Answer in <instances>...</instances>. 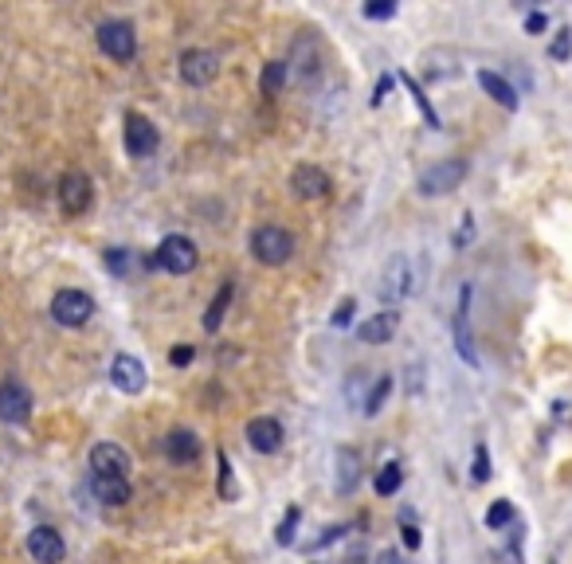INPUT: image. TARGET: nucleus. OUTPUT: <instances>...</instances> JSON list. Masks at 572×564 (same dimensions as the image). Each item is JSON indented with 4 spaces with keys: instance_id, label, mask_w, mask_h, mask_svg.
Masks as SVG:
<instances>
[{
    "instance_id": "obj_27",
    "label": "nucleus",
    "mask_w": 572,
    "mask_h": 564,
    "mask_svg": "<svg viewBox=\"0 0 572 564\" xmlns=\"http://www.w3.org/2000/svg\"><path fill=\"white\" fill-rule=\"evenodd\" d=\"M400 79H404V87H408V91H412V98H416V106H420V110H424V118H428V126H435V130H439V114H435V110H431L428 94L420 91V83H416V79H412V75H400Z\"/></svg>"
},
{
    "instance_id": "obj_29",
    "label": "nucleus",
    "mask_w": 572,
    "mask_h": 564,
    "mask_svg": "<svg viewBox=\"0 0 572 564\" xmlns=\"http://www.w3.org/2000/svg\"><path fill=\"white\" fill-rule=\"evenodd\" d=\"M106 267H110L114 275H126V271H130V251H126V247H110V251H106Z\"/></svg>"
},
{
    "instance_id": "obj_34",
    "label": "nucleus",
    "mask_w": 572,
    "mask_h": 564,
    "mask_svg": "<svg viewBox=\"0 0 572 564\" xmlns=\"http://www.w3.org/2000/svg\"><path fill=\"white\" fill-rule=\"evenodd\" d=\"M471 478H475V482H486V478H490V455H486V447H475V470H471Z\"/></svg>"
},
{
    "instance_id": "obj_13",
    "label": "nucleus",
    "mask_w": 572,
    "mask_h": 564,
    "mask_svg": "<svg viewBox=\"0 0 572 564\" xmlns=\"http://www.w3.org/2000/svg\"><path fill=\"white\" fill-rule=\"evenodd\" d=\"M91 470L95 478H130V455L118 443H98L91 447Z\"/></svg>"
},
{
    "instance_id": "obj_32",
    "label": "nucleus",
    "mask_w": 572,
    "mask_h": 564,
    "mask_svg": "<svg viewBox=\"0 0 572 564\" xmlns=\"http://www.w3.org/2000/svg\"><path fill=\"white\" fill-rule=\"evenodd\" d=\"M232 494H236V478L228 467V455H220V498H232Z\"/></svg>"
},
{
    "instance_id": "obj_1",
    "label": "nucleus",
    "mask_w": 572,
    "mask_h": 564,
    "mask_svg": "<svg viewBox=\"0 0 572 564\" xmlns=\"http://www.w3.org/2000/svg\"><path fill=\"white\" fill-rule=\"evenodd\" d=\"M251 255L267 267H283L294 255V235L286 228H275V224H263V228L251 232Z\"/></svg>"
},
{
    "instance_id": "obj_31",
    "label": "nucleus",
    "mask_w": 572,
    "mask_h": 564,
    "mask_svg": "<svg viewBox=\"0 0 572 564\" xmlns=\"http://www.w3.org/2000/svg\"><path fill=\"white\" fill-rule=\"evenodd\" d=\"M569 51H572V32H569V28H561V32H557V40H553V51H549V55H553L557 63H565V59H569Z\"/></svg>"
},
{
    "instance_id": "obj_16",
    "label": "nucleus",
    "mask_w": 572,
    "mask_h": 564,
    "mask_svg": "<svg viewBox=\"0 0 572 564\" xmlns=\"http://www.w3.org/2000/svg\"><path fill=\"white\" fill-rule=\"evenodd\" d=\"M283 423L271 420V416H255V420L247 423V443H251V451H259V455H275L279 447H283Z\"/></svg>"
},
{
    "instance_id": "obj_37",
    "label": "nucleus",
    "mask_w": 572,
    "mask_h": 564,
    "mask_svg": "<svg viewBox=\"0 0 572 564\" xmlns=\"http://www.w3.org/2000/svg\"><path fill=\"white\" fill-rule=\"evenodd\" d=\"M192 357H196V349H192V345H177V349H173V357H169V361H173V365H177V369H185V365H189Z\"/></svg>"
},
{
    "instance_id": "obj_7",
    "label": "nucleus",
    "mask_w": 572,
    "mask_h": 564,
    "mask_svg": "<svg viewBox=\"0 0 572 564\" xmlns=\"http://www.w3.org/2000/svg\"><path fill=\"white\" fill-rule=\"evenodd\" d=\"M412 290H416V271H412V259H408V255H396V259L384 267L381 298H384V302H404V298H412Z\"/></svg>"
},
{
    "instance_id": "obj_18",
    "label": "nucleus",
    "mask_w": 572,
    "mask_h": 564,
    "mask_svg": "<svg viewBox=\"0 0 572 564\" xmlns=\"http://www.w3.org/2000/svg\"><path fill=\"white\" fill-rule=\"evenodd\" d=\"M161 451H165L173 463H192V459H200V439L192 435L189 427H177V431L165 435Z\"/></svg>"
},
{
    "instance_id": "obj_3",
    "label": "nucleus",
    "mask_w": 572,
    "mask_h": 564,
    "mask_svg": "<svg viewBox=\"0 0 572 564\" xmlns=\"http://www.w3.org/2000/svg\"><path fill=\"white\" fill-rule=\"evenodd\" d=\"M91 314H95V298L83 294V290H59V294L51 298V318H55L59 326L79 329L91 322Z\"/></svg>"
},
{
    "instance_id": "obj_23",
    "label": "nucleus",
    "mask_w": 572,
    "mask_h": 564,
    "mask_svg": "<svg viewBox=\"0 0 572 564\" xmlns=\"http://www.w3.org/2000/svg\"><path fill=\"white\" fill-rule=\"evenodd\" d=\"M286 75H290V67H286L283 59H271V63L263 67V75H259V87H263V94H279V91H283Z\"/></svg>"
},
{
    "instance_id": "obj_19",
    "label": "nucleus",
    "mask_w": 572,
    "mask_h": 564,
    "mask_svg": "<svg viewBox=\"0 0 572 564\" xmlns=\"http://www.w3.org/2000/svg\"><path fill=\"white\" fill-rule=\"evenodd\" d=\"M91 490H95V498L102 506H126L130 502V478H95L91 474Z\"/></svg>"
},
{
    "instance_id": "obj_41",
    "label": "nucleus",
    "mask_w": 572,
    "mask_h": 564,
    "mask_svg": "<svg viewBox=\"0 0 572 564\" xmlns=\"http://www.w3.org/2000/svg\"><path fill=\"white\" fill-rule=\"evenodd\" d=\"M341 564H365V557L357 553V557H345V561H341Z\"/></svg>"
},
{
    "instance_id": "obj_6",
    "label": "nucleus",
    "mask_w": 572,
    "mask_h": 564,
    "mask_svg": "<svg viewBox=\"0 0 572 564\" xmlns=\"http://www.w3.org/2000/svg\"><path fill=\"white\" fill-rule=\"evenodd\" d=\"M463 177H467V161L455 157V161H439V165L424 169L416 188H420V196H443V192L463 185Z\"/></svg>"
},
{
    "instance_id": "obj_9",
    "label": "nucleus",
    "mask_w": 572,
    "mask_h": 564,
    "mask_svg": "<svg viewBox=\"0 0 572 564\" xmlns=\"http://www.w3.org/2000/svg\"><path fill=\"white\" fill-rule=\"evenodd\" d=\"M0 420L4 423H28L32 420V392H28L16 376L0 380Z\"/></svg>"
},
{
    "instance_id": "obj_11",
    "label": "nucleus",
    "mask_w": 572,
    "mask_h": 564,
    "mask_svg": "<svg viewBox=\"0 0 572 564\" xmlns=\"http://www.w3.org/2000/svg\"><path fill=\"white\" fill-rule=\"evenodd\" d=\"M28 557L36 564H59L67 557V545H63V537H59V529H51V525H36L32 533H28Z\"/></svg>"
},
{
    "instance_id": "obj_38",
    "label": "nucleus",
    "mask_w": 572,
    "mask_h": 564,
    "mask_svg": "<svg viewBox=\"0 0 572 564\" xmlns=\"http://www.w3.org/2000/svg\"><path fill=\"white\" fill-rule=\"evenodd\" d=\"M392 83H396V75H381V83H377V94H373V106H381L384 94L392 91Z\"/></svg>"
},
{
    "instance_id": "obj_36",
    "label": "nucleus",
    "mask_w": 572,
    "mask_h": 564,
    "mask_svg": "<svg viewBox=\"0 0 572 564\" xmlns=\"http://www.w3.org/2000/svg\"><path fill=\"white\" fill-rule=\"evenodd\" d=\"M545 28H549V20H545V12H529V16H525V32H529V36H541Z\"/></svg>"
},
{
    "instance_id": "obj_28",
    "label": "nucleus",
    "mask_w": 572,
    "mask_h": 564,
    "mask_svg": "<svg viewBox=\"0 0 572 564\" xmlns=\"http://www.w3.org/2000/svg\"><path fill=\"white\" fill-rule=\"evenodd\" d=\"M514 521V502H494L490 510H486V525L490 529H506Z\"/></svg>"
},
{
    "instance_id": "obj_21",
    "label": "nucleus",
    "mask_w": 572,
    "mask_h": 564,
    "mask_svg": "<svg viewBox=\"0 0 572 564\" xmlns=\"http://www.w3.org/2000/svg\"><path fill=\"white\" fill-rule=\"evenodd\" d=\"M478 87L490 94L498 106H506V110H518V91L498 75V71H478Z\"/></svg>"
},
{
    "instance_id": "obj_10",
    "label": "nucleus",
    "mask_w": 572,
    "mask_h": 564,
    "mask_svg": "<svg viewBox=\"0 0 572 564\" xmlns=\"http://www.w3.org/2000/svg\"><path fill=\"white\" fill-rule=\"evenodd\" d=\"M471 298H475V290H471V286H463V290H459V310H455V318H451V333H455V349H459V357H463L467 365H478L475 337H471Z\"/></svg>"
},
{
    "instance_id": "obj_20",
    "label": "nucleus",
    "mask_w": 572,
    "mask_h": 564,
    "mask_svg": "<svg viewBox=\"0 0 572 564\" xmlns=\"http://www.w3.org/2000/svg\"><path fill=\"white\" fill-rule=\"evenodd\" d=\"M357 482H361V455L341 447L337 451V494H353Z\"/></svg>"
},
{
    "instance_id": "obj_8",
    "label": "nucleus",
    "mask_w": 572,
    "mask_h": 564,
    "mask_svg": "<svg viewBox=\"0 0 572 564\" xmlns=\"http://www.w3.org/2000/svg\"><path fill=\"white\" fill-rule=\"evenodd\" d=\"M216 75H220V55H216V51L192 47V51L181 55V79H185L189 87H208Z\"/></svg>"
},
{
    "instance_id": "obj_15",
    "label": "nucleus",
    "mask_w": 572,
    "mask_h": 564,
    "mask_svg": "<svg viewBox=\"0 0 572 564\" xmlns=\"http://www.w3.org/2000/svg\"><path fill=\"white\" fill-rule=\"evenodd\" d=\"M110 384H114L118 392H126V396H138L145 388V365L138 357H130V353H118V357L110 361Z\"/></svg>"
},
{
    "instance_id": "obj_5",
    "label": "nucleus",
    "mask_w": 572,
    "mask_h": 564,
    "mask_svg": "<svg viewBox=\"0 0 572 564\" xmlns=\"http://www.w3.org/2000/svg\"><path fill=\"white\" fill-rule=\"evenodd\" d=\"M98 47H102L110 59L130 63V59L138 55V32H134L126 20H106V24H98Z\"/></svg>"
},
{
    "instance_id": "obj_4",
    "label": "nucleus",
    "mask_w": 572,
    "mask_h": 564,
    "mask_svg": "<svg viewBox=\"0 0 572 564\" xmlns=\"http://www.w3.org/2000/svg\"><path fill=\"white\" fill-rule=\"evenodd\" d=\"M55 192H59V208H63L67 216H83V212L95 204V185H91V177L79 173V169L63 173Z\"/></svg>"
},
{
    "instance_id": "obj_35",
    "label": "nucleus",
    "mask_w": 572,
    "mask_h": 564,
    "mask_svg": "<svg viewBox=\"0 0 572 564\" xmlns=\"http://www.w3.org/2000/svg\"><path fill=\"white\" fill-rule=\"evenodd\" d=\"M345 529H349V525H330V529H322V537H318V541H314L310 549L318 553V549H326V545H334L337 537H345Z\"/></svg>"
},
{
    "instance_id": "obj_24",
    "label": "nucleus",
    "mask_w": 572,
    "mask_h": 564,
    "mask_svg": "<svg viewBox=\"0 0 572 564\" xmlns=\"http://www.w3.org/2000/svg\"><path fill=\"white\" fill-rule=\"evenodd\" d=\"M400 482H404V470H400V463H384L373 486H377V494H381V498H392V494L400 490Z\"/></svg>"
},
{
    "instance_id": "obj_22",
    "label": "nucleus",
    "mask_w": 572,
    "mask_h": 564,
    "mask_svg": "<svg viewBox=\"0 0 572 564\" xmlns=\"http://www.w3.org/2000/svg\"><path fill=\"white\" fill-rule=\"evenodd\" d=\"M232 294H236V286H232V279L220 286V294L208 302V314H204V329L208 333H216V329L224 326V318H228V306H232Z\"/></svg>"
},
{
    "instance_id": "obj_39",
    "label": "nucleus",
    "mask_w": 572,
    "mask_h": 564,
    "mask_svg": "<svg viewBox=\"0 0 572 564\" xmlns=\"http://www.w3.org/2000/svg\"><path fill=\"white\" fill-rule=\"evenodd\" d=\"M377 564H412V561H408L400 549H384L381 557H377Z\"/></svg>"
},
{
    "instance_id": "obj_40",
    "label": "nucleus",
    "mask_w": 572,
    "mask_h": 564,
    "mask_svg": "<svg viewBox=\"0 0 572 564\" xmlns=\"http://www.w3.org/2000/svg\"><path fill=\"white\" fill-rule=\"evenodd\" d=\"M404 545H408V549L420 545V529H416V525H404Z\"/></svg>"
},
{
    "instance_id": "obj_12",
    "label": "nucleus",
    "mask_w": 572,
    "mask_h": 564,
    "mask_svg": "<svg viewBox=\"0 0 572 564\" xmlns=\"http://www.w3.org/2000/svg\"><path fill=\"white\" fill-rule=\"evenodd\" d=\"M157 145H161L157 126L145 114H126V153L130 157H149Z\"/></svg>"
},
{
    "instance_id": "obj_26",
    "label": "nucleus",
    "mask_w": 572,
    "mask_h": 564,
    "mask_svg": "<svg viewBox=\"0 0 572 564\" xmlns=\"http://www.w3.org/2000/svg\"><path fill=\"white\" fill-rule=\"evenodd\" d=\"M298 521H302V510H298V506H290V510L283 514V521H279V529H275V541H279V545H294Z\"/></svg>"
},
{
    "instance_id": "obj_2",
    "label": "nucleus",
    "mask_w": 572,
    "mask_h": 564,
    "mask_svg": "<svg viewBox=\"0 0 572 564\" xmlns=\"http://www.w3.org/2000/svg\"><path fill=\"white\" fill-rule=\"evenodd\" d=\"M196 259H200V251H196V243L189 235H165L161 247L153 251V267H161L169 275H189L196 267Z\"/></svg>"
},
{
    "instance_id": "obj_30",
    "label": "nucleus",
    "mask_w": 572,
    "mask_h": 564,
    "mask_svg": "<svg viewBox=\"0 0 572 564\" xmlns=\"http://www.w3.org/2000/svg\"><path fill=\"white\" fill-rule=\"evenodd\" d=\"M365 16H369V20H392V16H396V0H369V4H365Z\"/></svg>"
},
{
    "instance_id": "obj_33",
    "label": "nucleus",
    "mask_w": 572,
    "mask_h": 564,
    "mask_svg": "<svg viewBox=\"0 0 572 564\" xmlns=\"http://www.w3.org/2000/svg\"><path fill=\"white\" fill-rule=\"evenodd\" d=\"M353 310H357V302H353V298H341V302H337V310H334V326L337 329L349 326V322H353Z\"/></svg>"
},
{
    "instance_id": "obj_25",
    "label": "nucleus",
    "mask_w": 572,
    "mask_h": 564,
    "mask_svg": "<svg viewBox=\"0 0 572 564\" xmlns=\"http://www.w3.org/2000/svg\"><path fill=\"white\" fill-rule=\"evenodd\" d=\"M388 396H392V376H381V380L373 384L369 400H365V416H381V408L388 404Z\"/></svg>"
},
{
    "instance_id": "obj_14",
    "label": "nucleus",
    "mask_w": 572,
    "mask_h": 564,
    "mask_svg": "<svg viewBox=\"0 0 572 564\" xmlns=\"http://www.w3.org/2000/svg\"><path fill=\"white\" fill-rule=\"evenodd\" d=\"M290 192H294L298 200H322V196H330V177H326V169H318V165H294Z\"/></svg>"
},
{
    "instance_id": "obj_17",
    "label": "nucleus",
    "mask_w": 572,
    "mask_h": 564,
    "mask_svg": "<svg viewBox=\"0 0 572 564\" xmlns=\"http://www.w3.org/2000/svg\"><path fill=\"white\" fill-rule=\"evenodd\" d=\"M396 329H400V314L388 306V310L365 318V322L357 326V341H361V345H388V341L396 337Z\"/></svg>"
}]
</instances>
